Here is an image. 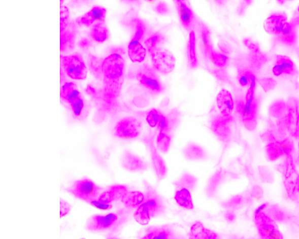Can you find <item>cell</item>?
I'll use <instances>...</instances> for the list:
<instances>
[{"mask_svg": "<svg viewBox=\"0 0 299 239\" xmlns=\"http://www.w3.org/2000/svg\"><path fill=\"white\" fill-rule=\"evenodd\" d=\"M282 155L286 158L291 157L293 150V145L290 140L278 141Z\"/></svg>", "mask_w": 299, "mask_h": 239, "instance_id": "41", "label": "cell"}, {"mask_svg": "<svg viewBox=\"0 0 299 239\" xmlns=\"http://www.w3.org/2000/svg\"><path fill=\"white\" fill-rule=\"evenodd\" d=\"M170 123L169 119L167 117L162 114L161 116L159 124L157 126V129L159 130L160 132H167L169 129Z\"/></svg>", "mask_w": 299, "mask_h": 239, "instance_id": "48", "label": "cell"}, {"mask_svg": "<svg viewBox=\"0 0 299 239\" xmlns=\"http://www.w3.org/2000/svg\"><path fill=\"white\" fill-rule=\"evenodd\" d=\"M123 164L127 169L137 170L141 167V161L138 158L130 154L126 155L123 159Z\"/></svg>", "mask_w": 299, "mask_h": 239, "instance_id": "36", "label": "cell"}, {"mask_svg": "<svg viewBox=\"0 0 299 239\" xmlns=\"http://www.w3.org/2000/svg\"><path fill=\"white\" fill-rule=\"evenodd\" d=\"M72 207L68 202L64 200L60 199L59 201V217L63 218L68 215L71 211Z\"/></svg>", "mask_w": 299, "mask_h": 239, "instance_id": "45", "label": "cell"}, {"mask_svg": "<svg viewBox=\"0 0 299 239\" xmlns=\"http://www.w3.org/2000/svg\"><path fill=\"white\" fill-rule=\"evenodd\" d=\"M174 198L181 208L187 210H191L194 209L192 196L190 191L186 188H181L177 191Z\"/></svg>", "mask_w": 299, "mask_h": 239, "instance_id": "25", "label": "cell"}, {"mask_svg": "<svg viewBox=\"0 0 299 239\" xmlns=\"http://www.w3.org/2000/svg\"><path fill=\"white\" fill-rule=\"evenodd\" d=\"M117 220L118 216L116 214L94 215L87 221V227L89 230L93 231L107 230L112 228Z\"/></svg>", "mask_w": 299, "mask_h": 239, "instance_id": "10", "label": "cell"}, {"mask_svg": "<svg viewBox=\"0 0 299 239\" xmlns=\"http://www.w3.org/2000/svg\"><path fill=\"white\" fill-rule=\"evenodd\" d=\"M243 43L244 45L250 50L251 53H257L261 52L259 45L254 40L249 38H245L243 40Z\"/></svg>", "mask_w": 299, "mask_h": 239, "instance_id": "44", "label": "cell"}, {"mask_svg": "<svg viewBox=\"0 0 299 239\" xmlns=\"http://www.w3.org/2000/svg\"><path fill=\"white\" fill-rule=\"evenodd\" d=\"M288 22L287 16L283 14H273L265 20L264 27L266 31L277 37Z\"/></svg>", "mask_w": 299, "mask_h": 239, "instance_id": "16", "label": "cell"}, {"mask_svg": "<svg viewBox=\"0 0 299 239\" xmlns=\"http://www.w3.org/2000/svg\"><path fill=\"white\" fill-rule=\"evenodd\" d=\"M281 43L288 46L294 45L297 40V33L293 23L288 21L285 23L283 29L277 37Z\"/></svg>", "mask_w": 299, "mask_h": 239, "instance_id": "22", "label": "cell"}, {"mask_svg": "<svg viewBox=\"0 0 299 239\" xmlns=\"http://www.w3.org/2000/svg\"><path fill=\"white\" fill-rule=\"evenodd\" d=\"M156 11L161 15H165L169 13V9L165 3L160 2L156 6Z\"/></svg>", "mask_w": 299, "mask_h": 239, "instance_id": "50", "label": "cell"}, {"mask_svg": "<svg viewBox=\"0 0 299 239\" xmlns=\"http://www.w3.org/2000/svg\"><path fill=\"white\" fill-rule=\"evenodd\" d=\"M146 200V197L142 192L129 191L121 200L127 208L135 209L139 207Z\"/></svg>", "mask_w": 299, "mask_h": 239, "instance_id": "23", "label": "cell"}, {"mask_svg": "<svg viewBox=\"0 0 299 239\" xmlns=\"http://www.w3.org/2000/svg\"><path fill=\"white\" fill-rule=\"evenodd\" d=\"M298 11L299 12V5L298 6Z\"/></svg>", "mask_w": 299, "mask_h": 239, "instance_id": "60", "label": "cell"}, {"mask_svg": "<svg viewBox=\"0 0 299 239\" xmlns=\"http://www.w3.org/2000/svg\"><path fill=\"white\" fill-rule=\"evenodd\" d=\"M190 239H218V236L215 232L205 227L201 222L197 221L191 225Z\"/></svg>", "mask_w": 299, "mask_h": 239, "instance_id": "20", "label": "cell"}, {"mask_svg": "<svg viewBox=\"0 0 299 239\" xmlns=\"http://www.w3.org/2000/svg\"><path fill=\"white\" fill-rule=\"evenodd\" d=\"M285 123L288 132L292 136H299V106L294 97H291L288 100Z\"/></svg>", "mask_w": 299, "mask_h": 239, "instance_id": "9", "label": "cell"}, {"mask_svg": "<svg viewBox=\"0 0 299 239\" xmlns=\"http://www.w3.org/2000/svg\"><path fill=\"white\" fill-rule=\"evenodd\" d=\"M296 72V66L290 57L278 55L275 57L272 73L275 77H280L293 75Z\"/></svg>", "mask_w": 299, "mask_h": 239, "instance_id": "12", "label": "cell"}, {"mask_svg": "<svg viewBox=\"0 0 299 239\" xmlns=\"http://www.w3.org/2000/svg\"><path fill=\"white\" fill-rule=\"evenodd\" d=\"M297 53H298V56H299V49H298V50Z\"/></svg>", "mask_w": 299, "mask_h": 239, "instance_id": "58", "label": "cell"}, {"mask_svg": "<svg viewBox=\"0 0 299 239\" xmlns=\"http://www.w3.org/2000/svg\"><path fill=\"white\" fill-rule=\"evenodd\" d=\"M90 45H91V42H90V40L87 39V38H83L80 40L79 43V45L80 48L83 49L89 48Z\"/></svg>", "mask_w": 299, "mask_h": 239, "instance_id": "52", "label": "cell"}, {"mask_svg": "<svg viewBox=\"0 0 299 239\" xmlns=\"http://www.w3.org/2000/svg\"><path fill=\"white\" fill-rule=\"evenodd\" d=\"M60 96L71 108L72 112L77 118L82 116L85 107L83 97L75 82H66L60 90Z\"/></svg>", "mask_w": 299, "mask_h": 239, "instance_id": "3", "label": "cell"}, {"mask_svg": "<svg viewBox=\"0 0 299 239\" xmlns=\"http://www.w3.org/2000/svg\"><path fill=\"white\" fill-rule=\"evenodd\" d=\"M267 153L269 159L271 160H275L279 159L282 155L280 146H279L278 141H275L273 142L269 143L267 146Z\"/></svg>", "mask_w": 299, "mask_h": 239, "instance_id": "35", "label": "cell"}, {"mask_svg": "<svg viewBox=\"0 0 299 239\" xmlns=\"http://www.w3.org/2000/svg\"><path fill=\"white\" fill-rule=\"evenodd\" d=\"M210 58L214 65L218 68H224L227 65L228 62H229L228 56L226 53L222 52L214 51L211 54Z\"/></svg>", "mask_w": 299, "mask_h": 239, "instance_id": "34", "label": "cell"}, {"mask_svg": "<svg viewBox=\"0 0 299 239\" xmlns=\"http://www.w3.org/2000/svg\"><path fill=\"white\" fill-rule=\"evenodd\" d=\"M137 80L141 85L154 93H160L163 87L153 71L148 67L141 69L137 74Z\"/></svg>", "mask_w": 299, "mask_h": 239, "instance_id": "11", "label": "cell"}, {"mask_svg": "<svg viewBox=\"0 0 299 239\" xmlns=\"http://www.w3.org/2000/svg\"><path fill=\"white\" fill-rule=\"evenodd\" d=\"M85 92L87 95L92 97H95L97 95L96 90L95 87H93L91 85H87L86 86Z\"/></svg>", "mask_w": 299, "mask_h": 239, "instance_id": "51", "label": "cell"}, {"mask_svg": "<svg viewBox=\"0 0 299 239\" xmlns=\"http://www.w3.org/2000/svg\"><path fill=\"white\" fill-rule=\"evenodd\" d=\"M125 60L119 53H112L102 61L104 93L112 103L119 96L125 75Z\"/></svg>", "mask_w": 299, "mask_h": 239, "instance_id": "1", "label": "cell"}, {"mask_svg": "<svg viewBox=\"0 0 299 239\" xmlns=\"http://www.w3.org/2000/svg\"><path fill=\"white\" fill-rule=\"evenodd\" d=\"M154 68L157 72L168 75L176 66V58L173 53L163 47L157 46L149 51Z\"/></svg>", "mask_w": 299, "mask_h": 239, "instance_id": "4", "label": "cell"}, {"mask_svg": "<svg viewBox=\"0 0 299 239\" xmlns=\"http://www.w3.org/2000/svg\"><path fill=\"white\" fill-rule=\"evenodd\" d=\"M107 9L103 6L95 5L77 20L78 24L92 26L98 22L105 21Z\"/></svg>", "mask_w": 299, "mask_h": 239, "instance_id": "14", "label": "cell"}, {"mask_svg": "<svg viewBox=\"0 0 299 239\" xmlns=\"http://www.w3.org/2000/svg\"><path fill=\"white\" fill-rule=\"evenodd\" d=\"M231 121L223 116H218L213 120L212 130L216 135L222 141L227 140L230 134L229 123Z\"/></svg>", "mask_w": 299, "mask_h": 239, "instance_id": "18", "label": "cell"}, {"mask_svg": "<svg viewBox=\"0 0 299 239\" xmlns=\"http://www.w3.org/2000/svg\"><path fill=\"white\" fill-rule=\"evenodd\" d=\"M80 239H86V238H80Z\"/></svg>", "mask_w": 299, "mask_h": 239, "instance_id": "61", "label": "cell"}, {"mask_svg": "<svg viewBox=\"0 0 299 239\" xmlns=\"http://www.w3.org/2000/svg\"><path fill=\"white\" fill-rule=\"evenodd\" d=\"M128 191V188L124 185H114L103 191L98 199L104 203H112L114 201L122 200Z\"/></svg>", "mask_w": 299, "mask_h": 239, "instance_id": "15", "label": "cell"}, {"mask_svg": "<svg viewBox=\"0 0 299 239\" xmlns=\"http://www.w3.org/2000/svg\"><path fill=\"white\" fill-rule=\"evenodd\" d=\"M169 232L165 230H160L152 232L151 239H169Z\"/></svg>", "mask_w": 299, "mask_h": 239, "instance_id": "49", "label": "cell"}, {"mask_svg": "<svg viewBox=\"0 0 299 239\" xmlns=\"http://www.w3.org/2000/svg\"><path fill=\"white\" fill-rule=\"evenodd\" d=\"M226 218L228 222L231 223V222H234L235 220V215L234 213H228L226 215Z\"/></svg>", "mask_w": 299, "mask_h": 239, "instance_id": "54", "label": "cell"}, {"mask_svg": "<svg viewBox=\"0 0 299 239\" xmlns=\"http://www.w3.org/2000/svg\"><path fill=\"white\" fill-rule=\"evenodd\" d=\"M176 3L181 23L186 28L189 29L193 22L194 15L192 11L185 2L177 0Z\"/></svg>", "mask_w": 299, "mask_h": 239, "instance_id": "21", "label": "cell"}, {"mask_svg": "<svg viewBox=\"0 0 299 239\" xmlns=\"http://www.w3.org/2000/svg\"><path fill=\"white\" fill-rule=\"evenodd\" d=\"M148 208L152 214V217L155 215L160 210V202L156 197H150L145 200Z\"/></svg>", "mask_w": 299, "mask_h": 239, "instance_id": "43", "label": "cell"}, {"mask_svg": "<svg viewBox=\"0 0 299 239\" xmlns=\"http://www.w3.org/2000/svg\"><path fill=\"white\" fill-rule=\"evenodd\" d=\"M142 129L140 121L133 117L120 120L114 128V134L120 139L133 140L139 137Z\"/></svg>", "mask_w": 299, "mask_h": 239, "instance_id": "6", "label": "cell"}, {"mask_svg": "<svg viewBox=\"0 0 299 239\" xmlns=\"http://www.w3.org/2000/svg\"><path fill=\"white\" fill-rule=\"evenodd\" d=\"M162 113L160 111L156 109H151L148 112L146 117V121L149 125L152 127H157L159 124L161 116Z\"/></svg>", "mask_w": 299, "mask_h": 239, "instance_id": "38", "label": "cell"}, {"mask_svg": "<svg viewBox=\"0 0 299 239\" xmlns=\"http://www.w3.org/2000/svg\"><path fill=\"white\" fill-rule=\"evenodd\" d=\"M188 57L191 69H195L197 66L196 53V38L195 32L193 30L190 32L189 42H188Z\"/></svg>", "mask_w": 299, "mask_h": 239, "instance_id": "27", "label": "cell"}, {"mask_svg": "<svg viewBox=\"0 0 299 239\" xmlns=\"http://www.w3.org/2000/svg\"><path fill=\"white\" fill-rule=\"evenodd\" d=\"M89 203L94 208L102 211L110 210L112 208L111 203H104V202L100 201L99 199L93 200L90 201Z\"/></svg>", "mask_w": 299, "mask_h": 239, "instance_id": "46", "label": "cell"}, {"mask_svg": "<svg viewBox=\"0 0 299 239\" xmlns=\"http://www.w3.org/2000/svg\"><path fill=\"white\" fill-rule=\"evenodd\" d=\"M298 153H299V141H298Z\"/></svg>", "mask_w": 299, "mask_h": 239, "instance_id": "59", "label": "cell"}, {"mask_svg": "<svg viewBox=\"0 0 299 239\" xmlns=\"http://www.w3.org/2000/svg\"><path fill=\"white\" fill-rule=\"evenodd\" d=\"M90 35L94 42L103 43L108 39L109 31L104 22H98L92 26Z\"/></svg>", "mask_w": 299, "mask_h": 239, "instance_id": "24", "label": "cell"}, {"mask_svg": "<svg viewBox=\"0 0 299 239\" xmlns=\"http://www.w3.org/2000/svg\"><path fill=\"white\" fill-rule=\"evenodd\" d=\"M70 191L76 198L87 202L98 199L102 188L89 179H82L73 184Z\"/></svg>", "mask_w": 299, "mask_h": 239, "instance_id": "5", "label": "cell"}, {"mask_svg": "<svg viewBox=\"0 0 299 239\" xmlns=\"http://www.w3.org/2000/svg\"><path fill=\"white\" fill-rule=\"evenodd\" d=\"M127 54L131 61L141 63L145 60L147 51L142 43L132 39L127 46Z\"/></svg>", "mask_w": 299, "mask_h": 239, "instance_id": "17", "label": "cell"}, {"mask_svg": "<svg viewBox=\"0 0 299 239\" xmlns=\"http://www.w3.org/2000/svg\"><path fill=\"white\" fill-rule=\"evenodd\" d=\"M75 26L69 25L63 31L60 32V51L61 53L70 51L75 43Z\"/></svg>", "mask_w": 299, "mask_h": 239, "instance_id": "19", "label": "cell"}, {"mask_svg": "<svg viewBox=\"0 0 299 239\" xmlns=\"http://www.w3.org/2000/svg\"><path fill=\"white\" fill-rule=\"evenodd\" d=\"M151 237H152V232H151V233L149 234L144 235V236L141 239H151Z\"/></svg>", "mask_w": 299, "mask_h": 239, "instance_id": "55", "label": "cell"}, {"mask_svg": "<svg viewBox=\"0 0 299 239\" xmlns=\"http://www.w3.org/2000/svg\"><path fill=\"white\" fill-rule=\"evenodd\" d=\"M134 25H135V32H134L132 39L140 42L144 38V33H145V25L142 20L139 19L134 20Z\"/></svg>", "mask_w": 299, "mask_h": 239, "instance_id": "40", "label": "cell"}, {"mask_svg": "<svg viewBox=\"0 0 299 239\" xmlns=\"http://www.w3.org/2000/svg\"><path fill=\"white\" fill-rule=\"evenodd\" d=\"M60 65L67 75L76 80H85L87 68L85 60L79 53H75L60 56Z\"/></svg>", "mask_w": 299, "mask_h": 239, "instance_id": "2", "label": "cell"}, {"mask_svg": "<svg viewBox=\"0 0 299 239\" xmlns=\"http://www.w3.org/2000/svg\"><path fill=\"white\" fill-rule=\"evenodd\" d=\"M201 37L202 43L205 53L207 57H210L211 54L214 51L212 42H211V33L209 29L207 26L203 25L201 30Z\"/></svg>", "mask_w": 299, "mask_h": 239, "instance_id": "29", "label": "cell"}, {"mask_svg": "<svg viewBox=\"0 0 299 239\" xmlns=\"http://www.w3.org/2000/svg\"><path fill=\"white\" fill-rule=\"evenodd\" d=\"M295 187H296V189L299 193V177L297 178L296 183H295Z\"/></svg>", "mask_w": 299, "mask_h": 239, "instance_id": "56", "label": "cell"}, {"mask_svg": "<svg viewBox=\"0 0 299 239\" xmlns=\"http://www.w3.org/2000/svg\"><path fill=\"white\" fill-rule=\"evenodd\" d=\"M69 9L65 5H60V32L63 31L69 25L70 23Z\"/></svg>", "mask_w": 299, "mask_h": 239, "instance_id": "37", "label": "cell"}, {"mask_svg": "<svg viewBox=\"0 0 299 239\" xmlns=\"http://www.w3.org/2000/svg\"><path fill=\"white\" fill-rule=\"evenodd\" d=\"M237 110L242 122L248 130H253L256 126L258 106L256 100L247 102L241 99L237 103Z\"/></svg>", "mask_w": 299, "mask_h": 239, "instance_id": "8", "label": "cell"}, {"mask_svg": "<svg viewBox=\"0 0 299 239\" xmlns=\"http://www.w3.org/2000/svg\"><path fill=\"white\" fill-rule=\"evenodd\" d=\"M163 37L160 33H153V35L146 40L145 42L148 51L156 48L157 46H160L161 43L163 42Z\"/></svg>", "mask_w": 299, "mask_h": 239, "instance_id": "39", "label": "cell"}, {"mask_svg": "<svg viewBox=\"0 0 299 239\" xmlns=\"http://www.w3.org/2000/svg\"><path fill=\"white\" fill-rule=\"evenodd\" d=\"M153 164L158 177L162 179L166 176L167 167L162 157L156 151L152 154Z\"/></svg>", "mask_w": 299, "mask_h": 239, "instance_id": "30", "label": "cell"}, {"mask_svg": "<svg viewBox=\"0 0 299 239\" xmlns=\"http://www.w3.org/2000/svg\"><path fill=\"white\" fill-rule=\"evenodd\" d=\"M171 142V138L169 133L159 132L158 134L156 143L158 149L161 152L166 153L169 151Z\"/></svg>", "mask_w": 299, "mask_h": 239, "instance_id": "31", "label": "cell"}, {"mask_svg": "<svg viewBox=\"0 0 299 239\" xmlns=\"http://www.w3.org/2000/svg\"><path fill=\"white\" fill-rule=\"evenodd\" d=\"M255 217V223L261 239H284L276 223L266 214L262 213Z\"/></svg>", "mask_w": 299, "mask_h": 239, "instance_id": "7", "label": "cell"}, {"mask_svg": "<svg viewBox=\"0 0 299 239\" xmlns=\"http://www.w3.org/2000/svg\"><path fill=\"white\" fill-rule=\"evenodd\" d=\"M134 217L138 223L143 226L150 223L152 216L145 202L137 208Z\"/></svg>", "mask_w": 299, "mask_h": 239, "instance_id": "28", "label": "cell"}, {"mask_svg": "<svg viewBox=\"0 0 299 239\" xmlns=\"http://www.w3.org/2000/svg\"><path fill=\"white\" fill-rule=\"evenodd\" d=\"M268 56L266 54L261 52L257 53H251L250 56V62L252 68L254 70H259L268 61Z\"/></svg>", "mask_w": 299, "mask_h": 239, "instance_id": "32", "label": "cell"}, {"mask_svg": "<svg viewBox=\"0 0 299 239\" xmlns=\"http://www.w3.org/2000/svg\"><path fill=\"white\" fill-rule=\"evenodd\" d=\"M270 214L275 220L278 221H283L285 220V215L280 208L276 207H272L271 210Z\"/></svg>", "mask_w": 299, "mask_h": 239, "instance_id": "47", "label": "cell"}, {"mask_svg": "<svg viewBox=\"0 0 299 239\" xmlns=\"http://www.w3.org/2000/svg\"><path fill=\"white\" fill-rule=\"evenodd\" d=\"M268 203H264L263 204H261V206H260L259 207H258L257 208V210L255 211L254 216H256V215H258V214L263 213V211L265 210V209H266V208L268 206Z\"/></svg>", "mask_w": 299, "mask_h": 239, "instance_id": "53", "label": "cell"}, {"mask_svg": "<svg viewBox=\"0 0 299 239\" xmlns=\"http://www.w3.org/2000/svg\"><path fill=\"white\" fill-rule=\"evenodd\" d=\"M109 239H119V238H114V237H111Z\"/></svg>", "mask_w": 299, "mask_h": 239, "instance_id": "57", "label": "cell"}, {"mask_svg": "<svg viewBox=\"0 0 299 239\" xmlns=\"http://www.w3.org/2000/svg\"><path fill=\"white\" fill-rule=\"evenodd\" d=\"M261 89L264 92H269L273 90L277 85L276 81L271 77H263L259 81Z\"/></svg>", "mask_w": 299, "mask_h": 239, "instance_id": "42", "label": "cell"}, {"mask_svg": "<svg viewBox=\"0 0 299 239\" xmlns=\"http://www.w3.org/2000/svg\"><path fill=\"white\" fill-rule=\"evenodd\" d=\"M256 78L253 72L248 69H242L238 73V81L240 85L243 87L250 86L252 81Z\"/></svg>", "mask_w": 299, "mask_h": 239, "instance_id": "33", "label": "cell"}, {"mask_svg": "<svg viewBox=\"0 0 299 239\" xmlns=\"http://www.w3.org/2000/svg\"><path fill=\"white\" fill-rule=\"evenodd\" d=\"M216 101L221 116L230 121L232 120L235 101L229 91L225 89H221L217 95Z\"/></svg>", "mask_w": 299, "mask_h": 239, "instance_id": "13", "label": "cell"}, {"mask_svg": "<svg viewBox=\"0 0 299 239\" xmlns=\"http://www.w3.org/2000/svg\"><path fill=\"white\" fill-rule=\"evenodd\" d=\"M287 110V103L280 100L275 101L273 104H272L269 112H270L271 116L274 118H276V119L278 120L283 121L285 123Z\"/></svg>", "mask_w": 299, "mask_h": 239, "instance_id": "26", "label": "cell"}]
</instances>
